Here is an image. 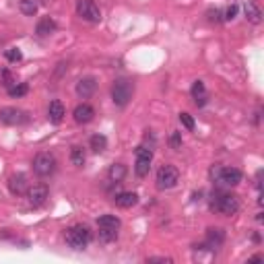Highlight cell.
Returning a JSON list of instances; mask_svg holds the SVG:
<instances>
[{"label": "cell", "instance_id": "9a60e30c", "mask_svg": "<svg viewBox=\"0 0 264 264\" xmlns=\"http://www.w3.org/2000/svg\"><path fill=\"white\" fill-rule=\"evenodd\" d=\"M225 242V231L219 227H211V229H206V244L202 246H209V250H217V248H221Z\"/></svg>", "mask_w": 264, "mask_h": 264}, {"label": "cell", "instance_id": "44dd1931", "mask_svg": "<svg viewBox=\"0 0 264 264\" xmlns=\"http://www.w3.org/2000/svg\"><path fill=\"white\" fill-rule=\"evenodd\" d=\"M97 227L99 229H116V231H120L122 221L118 219L116 215H101L97 219Z\"/></svg>", "mask_w": 264, "mask_h": 264}, {"label": "cell", "instance_id": "8fae6325", "mask_svg": "<svg viewBox=\"0 0 264 264\" xmlns=\"http://www.w3.org/2000/svg\"><path fill=\"white\" fill-rule=\"evenodd\" d=\"M8 190L13 196H23V194H27L29 190V182H27V176L25 174H15L8 178Z\"/></svg>", "mask_w": 264, "mask_h": 264}, {"label": "cell", "instance_id": "cb8c5ba5", "mask_svg": "<svg viewBox=\"0 0 264 264\" xmlns=\"http://www.w3.org/2000/svg\"><path fill=\"white\" fill-rule=\"evenodd\" d=\"M71 161H73V165H76V167H83V165H85L87 155H85V151H83V147H78V145L71 147Z\"/></svg>", "mask_w": 264, "mask_h": 264}, {"label": "cell", "instance_id": "1f68e13d", "mask_svg": "<svg viewBox=\"0 0 264 264\" xmlns=\"http://www.w3.org/2000/svg\"><path fill=\"white\" fill-rule=\"evenodd\" d=\"M206 19H209L211 23H221L223 21V13H221V10H209V13H206Z\"/></svg>", "mask_w": 264, "mask_h": 264}, {"label": "cell", "instance_id": "e575fe53", "mask_svg": "<svg viewBox=\"0 0 264 264\" xmlns=\"http://www.w3.org/2000/svg\"><path fill=\"white\" fill-rule=\"evenodd\" d=\"M248 262H262V256H252Z\"/></svg>", "mask_w": 264, "mask_h": 264}, {"label": "cell", "instance_id": "e0dca14e", "mask_svg": "<svg viewBox=\"0 0 264 264\" xmlns=\"http://www.w3.org/2000/svg\"><path fill=\"white\" fill-rule=\"evenodd\" d=\"M56 29H58V25H56V21H54L52 17H41V19L38 21V25H36V33H38L39 38L52 36Z\"/></svg>", "mask_w": 264, "mask_h": 264}, {"label": "cell", "instance_id": "6da1fadb", "mask_svg": "<svg viewBox=\"0 0 264 264\" xmlns=\"http://www.w3.org/2000/svg\"><path fill=\"white\" fill-rule=\"evenodd\" d=\"M209 209L213 213H221L225 217H233L239 213L242 204H239V198L231 192H223V190H213L211 200H209Z\"/></svg>", "mask_w": 264, "mask_h": 264}, {"label": "cell", "instance_id": "603a6c76", "mask_svg": "<svg viewBox=\"0 0 264 264\" xmlns=\"http://www.w3.org/2000/svg\"><path fill=\"white\" fill-rule=\"evenodd\" d=\"M89 147L93 149V153H103L108 149V139L103 134H93L89 139Z\"/></svg>", "mask_w": 264, "mask_h": 264}, {"label": "cell", "instance_id": "83f0119b", "mask_svg": "<svg viewBox=\"0 0 264 264\" xmlns=\"http://www.w3.org/2000/svg\"><path fill=\"white\" fill-rule=\"evenodd\" d=\"M0 85L6 87V89H10L15 85V76H13V73H10L8 68H2V71H0Z\"/></svg>", "mask_w": 264, "mask_h": 264}, {"label": "cell", "instance_id": "484cf974", "mask_svg": "<svg viewBox=\"0 0 264 264\" xmlns=\"http://www.w3.org/2000/svg\"><path fill=\"white\" fill-rule=\"evenodd\" d=\"M178 120H180V124L184 126V128H186V130H194V128H196V122H194V118L190 116V113L188 112H180L178 113Z\"/></svg>", "mask_w": 264, "mask_h": 264}, {"label": "cell", "instance_id": "f546056e", "mask_svg": "<svg viewBox=\"0 0 264 264\" xmlns=\"http://www.w3.org/2000/svg\"><path fill=\"white\" fill-rule=\"evenodd\" d=\"M169 145H171V149H176V151H180V149H182V134L178 130H174L169 134Z\"/></svg>", "mask_w": 264, "mask_h": 264}, {"label": "cell", "instance_id": "3957f363", "mask_svg": "<svg viewBox=\"0 0 264 264\" xmlns=\"http://www.w3.org/2000/svg\"><path fill=\"white\" fill-rule=\"evenodd\" d=\"M112 101L116 103L118 108H126L132 99V93H134V85L128 81V78H116V81L112 83Z\"/></svg>", "mask_w": 264, "mask_h": 264}, {"label": "cell", "instance_id": "d4e9b609", "mask_svg": "<svg viewBox=\"0 0 264 264\" xmlns=\"http://www.w3.org/2000/svg\"><path fill=\"white\" fill-rule=\"evenodd\" d=\"M6 91H8L10 97H17V99H19V97H25V95L29 93V85H27V83H19V85L15 83L13 87L6 89Z\"/></svg>", "mask_w": 264, "mask_h": 264}, {"label": "cell", "instance_id": "4fadbf2b", "mask_svg": "<svg viewBox=\"0 0 264 264\" xmlns=\"http://www.w3.org/2000/svg\"><path fill=\"white\" fill-rule=\"evenodd\" d=\"M95 89H97V78L95 76H83L81 81L76 83V95L87 99L95 93Z\"/></svg>", "mask_w": 264, "mask_h": 264}, {"label": "cell", "instance_id": "277c9868", "mask_svg": "<svg viewBox=\"0 0 264 264\" xmlns=\"http://www.w3.org/2000/svg\"><path fill=\"white\" fill-rule=\"evenodd\" d=\"M157 188L159 190H171V188H176L178 186V182H180V171L176 165H171V163H165L157 169Z\"/></svg>", "mask_w": 264, "mask_h": 264}, {"label": "cell", "instance_id": "f1b7e54d", "mask_svg": "<svg viewBox=\"0 0 264 264\" xmlns=\"http://www.w3.org/2000/svg\"><path fill=\"white\" fill-rule=\"evenodd\" d=\"M4 58H6L8 62H21V60H23V52H21L19 48H8V50L4 52Z\"/></svg>", "mask_w": 264, "mask_h": 264}, {"label": "cell", "instance_id": "2e32d148", "mask_svg": "<svg viewBox=\"0 0 264 264\" xmlns=\"http://www.w3.org/2000/svg\"><path fill=\"white\" fill-rule=\"evenodd\" d=\"M113 202L120 209H132V206L139 204V194L136 192H120L118 196H113Z\"/></svg>", "mask_w": 264, "mask_h": 264}, {"label": "cell", "instance_id": "d6a6232c", "mask_svg": "<svg viewBox=\"0 0 264 264\" xmlns=\"http://www.w3.org/2000/svg\"><path fill=\"white\" fill-rule=\"evenodd\" d=\"M147 145H149V149H155V145H157V139H155V134L151 130L145 132V147Z\"/></svg>", "mask_w": 264, "mask_h": 264}, {"label": "cell", "instance_id": "7a4b0ae2", "mask_svg": "<svg viewBox=\"0 0 264 264\" xmlns=\"http://www.w3.org/2000/svg\"><path fill=\"white\" fill-rule=\"evenodd\" d=\"M91 237H93V233H91V229L87 225H83V223L68 227L66 233H64L66 244L71 246L73 250H85L91 244Z\"/></svg>", "mask_w": 264, "mask_h": 264}, {"label": "cell", "instance_id": "ac0fdd59", "mask_svg": "<svg viewBox=\"0 0 264 264\" xmlns=\"http://www.w3.org/2000/svg\"><path fill=\"white\" fill-rule=\"evenodd\" d=\"M192 99L198 108H204L206 103H209V93H206V87L202 81H196L192 85Z\"/></svg>", "mask_w": 264, "mask_h": 264}, {"label": "cell", "instance_id": "4dcf8cb0", "mask_svg": "<svg viewBox=\"0 0 264 264\" xmlns=\"http://www.w3.org/2000/svg\"><path fill=\"white\" fill-rule=\"evenodd\" d=\"M239 13V6L237 4H231V6H227V10L223 13V21H233Z\"/></svg>", "mask_w": 264, "mask_h": 264}, {"label": "cell", "instance_id": "9c48e42d", "mask_svg": "<svg viewBox=\"0 0 264 264\" xmlns=\"http://www.w3.org/2000/svg\"><path fill=\"white\" fill-rule=\"evenodd\" d=\"M50 198V188L45 186V184H38V186H31L27 190V202L33 206V209H38V206L45 204V200Z\"/></svg>", "mask_w": 264, "mask_h": 264}, {"label": "cell", "instance_id": "52a82bcc", "mask_svg": "<svg viewBox=\"0 0 264 264\" xmlns=\"http://www.w3.org/2000/svg\"><path fill=\"white\" fill-rule=\"evenodd\" d=\"M76 15L87 23H99L101 21V8L93 0H76Z\"/></svg>", "mask_w": 264, "mask_h": 264}, {"label": "cell", "instance_id": "4316f807", "mask_svg": "<svg viewBox=\"0 0 264 264\" xmlns=\"http://www.w3.org/2000/svg\"><path fill=\"white\" fill-rule=\"evenodd\" d=\"M116 239H118L116 229H99V242L110 244V242H116Z\"/></svg>", "mask_w": 264, "mask_h": 264}, {"label": "cell", "instance_id": "ba28073f", "mask_svg": "<svg viewBox=\"0 0 264 264\" xmlns=\"http://www.w3.org/2000/svg\"><path fill=\"white\" fill-rule=\"evenodd\" d=\"M0 122L6 126H21V124L29 122V116H27V112L21 108H2L0 110Z\"/></svg>", "mask_w": 264, "mask_h": 264}, {"label": "cell", "instance_id": "7402d4cb", "mask_svg": "<svg viewBox=\"0 0 264 264\" xmlns=\"http://www.w3.org/2000/svg\"><path fill=\"white\" fill-rule=\"evenodd\" d=\"M19 10L25 17H33L39 10V2H38V0H21V2H19Z\"/></svg>", "mask_w": 264, "mask_h": 264}, {"label": "cell", "instance_id": "8992f818", "mask_svg": "<svg viewBox=\"0 0 264 264\" xmlns=\"http://www.w3.org/2000/svg\"><path fill=\"white\" fill-rule=\"evenodd\" d=\"M134 157H136V161H134V174L139 176V178L149 176V171H151V163H153V149H149L145 145L136 147Z\"/></svg>", "mask_w": 264, "mask_h": 264}, {"label": "cell", "instance_id": "7c38bea8", "mask_svg": "<svg viewBox=\"0 0 264 264\" xmlns=\"http://www.w3.org/2000/svg\"><path fill=\"white\" fill-rule=\"evenodd\" d=\"M73 118L76 124H89L95 118V110H93V106H89V103H78L73 110Z\"/></svg>", "mask_w": 264, "mask_h": 264}, {"label": "cell", "instance_id": "5bb4252c", "mask_svg": "<svg viewBox=\"0 0 264 264\" xmlns=\"http://www.w3.org/2000/svg\"><path fill=\"white\" fill-rule=\"evenodd\" d=\"M64 116H66V110L62 106V101L60 99L50 101V106H48V120H50V124H54V126L62 124Z\"/></svg>", "mask_w": 264, "mask_h": 264}, {"label": "cell", "instance_id": "ffe728a7", "mask_svg": "<svg viewBox=\"0 0 264 264\" xmlns=\"http://www.w3.org/2000/svg\"><path fill=\"white\" fill-rule=\"evenodd\" d=\"M126 174H128V167H126L124 163H112L110 169H108V178L113 184H120L126 178Z\"/></svg>", "mask_w": 264, "mask_h": 264}, {"label": "cell", "instance_id": "d6986e66", "mask_svg": "<svg viewBox=\"0 0 264 264\" xmlns=\"http://www.w3.org/2000/svg\"><path fill=\"white\" fill-rule=\"evenodd\" d=\"M244 15L250 23H254V25H260L262 23V10L256 6V2H252V0H246L244 2Z\"/></svg>", "mask_w": 264, "mask_h": 264}, {"label": "cell", "instance_id": "5b68a950", "mask_svg": "<svg viewBox=\"0 0 264 264\" xmlns=\"http://www.w3.org/2000/svg\"><path fill=\"white\" fill-rule=\"evenodd\" d=\"M56 165H58V161H56V157L52 153H38L31 163L36 176H39V178H50L56 171Z\"/></svg>", "mask_w": 264, "mask_h": 264}, {"label": "cell", "instance_id": "836d02e7", "mask_svg": "<svg viewBox=\"0 0 264 264\" xmlns=\"http://www.w3.org/2000/svg\"><path fill=\"white\" fill-rule=\"evenodd\" d=\"M147 262H171V258H165V256H151V258H147Z\"/></svg>", "mask_w": 264, "mask_h": 264}, {"label": "cell", "instance_id": "30bf717a", "mask_svg": "<svg viewBox=\"0 0 264 264\" xmlns=\"http://www.w3.org/2000/svg\"><path fill=\"white\" fill-rule=\"evenodd\" d=\"M242 178H244L242 169H237V167H221V171H219V182H217V184L233 188V186H237V184L242 182Z\"/></svg>", "mask_w": 264, "mask_h": 264}]
</instances>
